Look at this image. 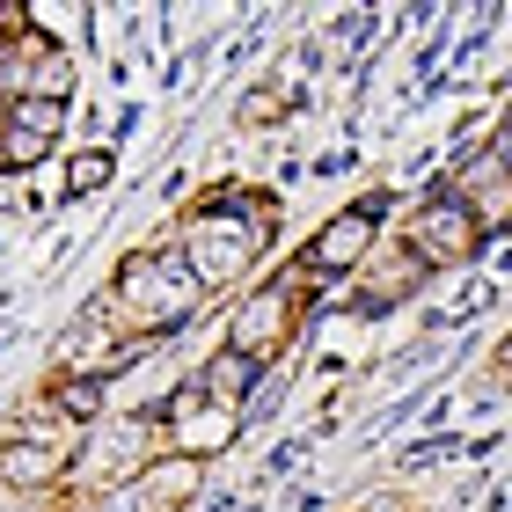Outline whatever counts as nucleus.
Returning a JSON list of instances; mask_svg holds the SVG:
<instances>
[{"label": "nucleus", "mask_w": 512, "mask_h": 512, "mask_svg": "<svg viewBox=\"0 0 512 512\" xmlns=\"http://www.w3.org/2000/svg\"><path fill=\"white\" fill-rule=\"evenodd\" d=\"M278 227V198L271 191H205L191 213L176 220V256L198 271V286H235V278H249V264L264 256Z\"/></svg>", "instance_id": "f257e3e1"}, {"label": "nucleus", "mask_w": 512, "mask_h": 512, "mask_svg": "<svg viewBox=\"0 0 512 512\" xmlns=\"http://www.w3.org/2000/svg\"><path fill=\"white\" fill-rule=\"evenodd\" d=\"M103 315H118L125 337H176L205 315V286L176 256V242H154V249H132L118 264V278L103 293Z\"/></svg>", "instance_id": "f03ea898"}, {"label": "nucleus", "mask_w": 512, "mask_h": 512, "mask_svg": "<svg viewBox=\"0 0 512 512\" xmlns=\"http://www.w3.org/2000/svg\"><path fill=\"white\" fill-rule=\"evenodd\" d=\"M315 300H322V286L308 278V264L300 256H286L264 286H249L242 300H235V315H227V352H242V359H256L271 374V359H286L293 352V337H300V322L315 315Z\"/></svg>", "instance_id": "7ed1b4c3"}, {"label": "nucleus", "mask_w": 512, "mask_h": 512, "mask_svg": "<svg viewBox=\"0 0 512 512\" xmlns=\"http://www.w3.org/2000/svg\"><path fill=\"white\" fill-rule=\"evenodd\" d=\"M74 469H81V432L44 417L37 403H30L22 425L0 432V491L8 498H52Z\"/></svg>", "instance_id": "20e7f679"}, {"label": "nucleus", "mask_w": 512, "mask_h": 512, "mask_svg": "<svg viewBox=\"0 0 512 512\" xmlns=\"http://www.w3.org/2000/svg\"><path fill=\"white\" fill-rule=\"evenodd\" d=\"M388 191H366V198H352V205H337L330 220L308 235V249H300V264H308V278L322 293L330 286H344V278H359L366 271V256L381 249V220H388Z\"/></svg>", "instance_id": "39448f33"}, {"label": "nucleus", "mask_w": 512, "mask_h": 512, "mask_svg": "<svg viewBox=\"0 0 512 512\" xmlns=\"http://www.w3.org/2000/svg\"><path fill=\"white\" fill-rule=\"evenodd\" d=\"M403 249L417 256L425 271H454V264H476L483 249H491V235L476 227V213L461 198H447L432 183L425 205H410V227H403Z\"/></svg>", "instance_id": "423d86ee"}, {"label": "nucleus", "mask_w": 512, "mask_h": 512, "mask_svg": "<svg viewBox=\"0 0 512 512\" xmlns=\"http://www.w3.org/2000/svg\"><path fill=\"white\" fill-rule=\"evenodd\" d=\"M147 425H161V447L213 461V454L227 447V439L242 432V417H235V410H220V403H213V395H205L198 381H176L169 395H161V410L147 417Z\"/></svg>", "instance_id": "0eeeda50"}, {"label": "nucleus", "mask_w": 512, "mask_h": 512, "mask_svg": "<svg viewBox=\"0 0 512 512\" xmlns=\"http://www.w3.org/2000/svg\"><path fill=\"white\" fill-rule=\"evenodd\" d=\"M439 191L469 205L483 235H505V227H512V169H505L491 147H469L447 176H439Z\"/></svg>", "instance_id": "6e6552de"}, {"label": "nucleus", "mask_w": 512, "mask_h": 512, "mask_svg": "<svg viewBox=\"0 0 512 512\" xmlns=\"http://www.w3.org/2000/svg\"><path fill=\"white\" fill-rule=\"evenodd\" d=\"M425 278H432V271L417 264V256H410L403 242H395L388 256L374 249V256H366V271L352 278V286H359V293H352V308H359V315H388V308H403V300H410L417 286H425Z\"/></svg>", "instance_id": "1a4fd4ad"}, {"label": "nucleus", "mask_w": 512, "mask_h": 512, "mask_svg": "<svg viewBox=\"0 0 512 512\" xmlns=\"http://www.w3.org/2000/svg\"><path fill=\"white\" fill-rule=\"evenodd\" d=\"M132 483H139V498H147L154 512H183V505L205 491V461L198 454H176V447H154V461Z\"/></svg>", "instance_id": "9d476101"}, {"label": "nucleus", "mask_w": 512, "mask_h": 512, "mask_svg": "<svg viewBox=\"0 0 512 512\" xmlns=\"http://www.w3.org/2000/svg\"><path fill=\"white\" fill-rule=\"evenodd\" d=\"M191 381H198L205 395H213L220 410L249 417V403H256V395H264V381H271V374H264V366H256V359H242V352H227V344H220V352L205 359V366H198Z\"/></svg>", "instance_id": "9b49d317"}, {"label": "nucleus", "mask_w": 512, "mask_h": 512, "mask_svg": "<svg viewBox=\"0 0 512 512\" xmlns=\"http://www.w3.org/2000/svg\"><path fill=\"white\" fill-rule=\"evenodd\" d=\"M110 176H118V154H110V147H74V154H66V198L103 191Z\"/></svg>", "instance_id": "f8f14e48"}, {"label": "nucleus", "mask_w": 512, "mask_h": 512, "mask_svg": "<svg viewBox=\"0 0 512 512\" xmlns=\"http://www.w3.org/2000/svg\"><path fill=\"white\" fill-rule=\"evenodd\" d=\"M0 125H15V132H37V139H52L59 147V132H66V103H44V96H15L8 103V118Z\"/></svg>", "instance_id": "ddd939ff"}, {"label": "nucleus", "mask_w": 512, "mask_h": 512, "mask_svg": "<svg viewBox=\"0 0 512 512\" xmlns=\"http://www.w3.org/2000/svg\"><path fill=\"white\" fill-rule=\"evenodd\" d=\"M286 110H293V96H286V88H278V81H256L249 96L235 103V125H278Z\"/></svg>", "instance_id": "4468645a"}, {"label": "nucleus", "mask_w": 512, "mask_h": 512, "mask_svg": "<svg viewBox=\"0 0 512 512\" xmlns=\"http://www.w3.org/2000/svg\"><path fill=\"white\" fill-rule=\"evenodd\" d=\"M66 512H154V505L139 498V483H103V491H74Z\"/></svg>", "instance_id": "2eb2a0df"}, {"label": "nucleus", "mask_w": 512, "mask_h": 512, "mask_svg": "<svg viewBox=\"0 0 512 512\" xmlns=\"http://www.w3.org/2000/svg\"><path fill=\"white\" fill-rule=\"evenodd\" d=\"M491 374H498V381H512V344H498V352H491Z\"/></svg>", "instance_id": "dca6fc26"}, {"label": "nucleus", "mask_w": 512, "mask_h": 512, "mask_svg": "<svg viewBox=\"0 0 512 512\" xmlns=\"http://www.w3.org/2000/svg\"><path fill=\"white\" fill-rule=\"evenodd\" d=\"M505 125H512V110H505Z\"/></svg>", "instance_id": "f3484780"}, {"label": "nucleus", "mask_w": 512, "mask_h": 512, "mask_svg": "<svg viewBox=\"0 0 512 512\" xmlns=\"http://www.w3.org/2000/svg\"><path fill=\"white\" fill-rule=\"evenodd\" d=\"M0 498H8V491H0Z\"/></svg>", "instance_id": "a211bd4d"}]
</instances>
